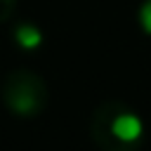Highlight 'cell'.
Masks as SVG:
<instances>
[{
	"label": "cell",
	"mask_w": 151,
	"mask_h": 151,
	"mask_svg": "<svg viewBox=\"0 0 151 151\" xmlns=\"http://www.w3.org/2000/svg\"><path fill=\"white\" fill-rule=\"evenodd\" d=\"M92 142L101 151H137L142 142V120L123 101H104L90 118Z\"/></svg>",
	"instance_id": "6da1fadb"
},
{
	"label": "cell",
	"mask_w": 151,
	"mask_h": 151,
	"mask_svg": "<svg viewBox=\"0 0 151 151\" xmlns=\"http://www.w3.org/2000/svg\"><path fill=\"white\" fill-rule=\"evenodd\" d=\"M14 38H17V42H19L24 50H35V47L42 42V33H40L35 26H31V24H21V26H17Z\"/></svg>",
	"instance_id": "3957f363"
},
{
	"label": "cell",
	"mask_w": 151,
	"mask_h": 151,
	"mask_svg": "<svg viewBox=\"0 0 151 151\" xmlns=\"http://www.w3.org/2000/svg\"><path fill=\"white\" fill-rule=\"evenodd\" d=\"M12 9H14V0H0V24L9 19Z\"/></svg>",
	"instance_id": "5b68a950"
},
{
	"label": "cell",
	"mask_w": 151,
	"mask_h": 151,
	"mask_svg": "<svg viewBox=\"0 0 151 151\" xmlns=\"http://www.w3.org/2000/svg\"><path fill=\"white\" fill-rule=\"evenodd\" d=\"M139 24H142V28L151 35V0H144L142 7H139Z\"/></svg>",
	"instance_id": "277c9868"
},
{
	"label": "cell",
	"mask_w": 151,
	"mask_h": 151,
	"mask_svg": "<svg viewBox=\"0 0 151 151\" xmlns=\"http://www.w3.org/2000/svg\"><path fill=\"white\" fill-rule=\"evenodd\" d=\"M47 99H50L47 83L38 73L17 68L5 78L2 101L17 116H38L47 106Z\"/></svg>",
	"instance_id": "7a4b0ae2"
}]
</instances>
